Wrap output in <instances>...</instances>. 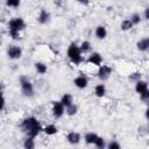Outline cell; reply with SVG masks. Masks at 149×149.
I'll return each mask as SVG.
<instances>
[{"mask_svg":"<svg viewBox=\"0 0 149 149\" xmlns=\"http://www.w3.org/2000/svg\"><path fill=\"white\" fill-rule=\"evenodd\" d=\"M136 47H137V49H139L140 51H142V52L148 51V49H149V38H148V37H144V38L140 40V41L136 43Z\"/></svg>","mask_w":149,"mask_h":149,"instance_id":"cell-15","label":"cell"},{"mask_svg":"<svg viewBox=\"0 0 149 149\" xmlns=\"http://www.w3.org/2000/svg\"><path fill=\"white\" fill-rule=\"evenodd\" d=\"M106 143H107V142H106V140H105L104 137L98 136L93 146H94L95 148H98V149H105V148H106Z\"/></svg>","mask_w":149,"mask_h":149,"instance_id":"cell-23","label":"cell"},{"mask_svg":"<svg viewBox=\"0 0 149 149\" xmlns=\"http://www.w3.org/2000/svg\"><path fill=\"white\" fill-rule=\"evenodd\" d=\"M51 112H52V116L55 119H61L65 113V107L62 105L61 101H54L52 107H51Z\"/></svg>","mask_w":149,"mask_h":149,"instance_id":"cell-6","label":"cell"},{"mask_svg":"<svg viewBox=\"0 0 149 149\" xmlns=\"http://www.w3.org/2000/svg\"><path fill=\"white\" fill-rule=\"evenodd\" d=\"M98 136H99V135H98L97 133H93V132L86 133L85 136H84L85 143H86V144H94V142H95V140H97Z\"/></svg>","mask_w":149,"mask_h":149,"instance_id":"cell-18","label":"cell"},{"mask_svg":"<svg viewBox=\"0 0 149 149\" xmlns=\"http://www.w3.org/2000/svg\"><path fill=\"white\" fill-rule=\"evenodd\" d=\"M3 91H5V86H3L2 83H0V112L6 106V100H5V97H3Z\"/></svg>","mask_w":149,"mask_h":149,"instance_id":"cell-25","label":"cell"},{"mask_svg":"<svg viewBox=\"0 0 149 149\" xmlns=\"http://www.w3.org/2000/svg\"><path fill=\"white\" fill-rule=\"evenodd\" d=\"M140 99L147 105V104L149 102V91H146V92L141 93V94H140Z\"/></svg>","mask_w":149,"mask_h":149,"instance_id":"cell-29","label":"cell"},{"mask_svg":"<svg viewBox=\"0 0 149 149\" xmlns=\"http://www.w3.org/2000/svg\"><path fill=\"white\" fill-rule=\"evenodd\" d=\"M135 91L136 93L140 95L141 93L146 92V91H149L148 90V83L146 80H142V79H139L137 81H135Z\"/></svg>","mask_w":149,"mask_h":149,"instance_id":"cell-12","label":"cell"},{"mask_svg":"<svg viewBox=\"0 0 149 149\" xmlns=\"http://www.w3.org/2000/svg\"><path fill=\"white\" fill-rule=\"evenodd\" d=\"M26 28V22L22 17H13L8 22V33L13 40H20V33Z\"/></svg>","mask_w":149,"mask_h":149,"instance_id":"cell-2","label":"cell"},{"mask_svg":"<svg viewBox=\"0 0 149 149\" xmlns=\"http://www.w3.org/2000/svg\"><path fill=\"white\" fill-rule=\"evenodd\" d=\"M106 94V86L105 84H98L94 87V95L98 98H102Z\"/></svg>","mask_w":149,"mask_h":149,"instance_id":"cell-16","label":"cell"},{"mask_svg":"<svg viewBox=\"0 0 149 149\" xmlns=\"http://www.w3.org/2000/svg\"><path fill=\"white\" fill-rule=\"evenodd\" d=\"M7 56L10 59H20L22 57V49L19 45H16V44L8 45V48H7Z\"/></svg>","mask_w":149,"mask_h":149,"instance_id":"cell-5","label":"cell"},{"mask_svg":"<svg viewBox=\"0 0 149 149\" xmlns=\"http://www.w3.org/2000/svg\"><path fill=\"white\" fill-rule=\"evenodd\" d=\"M129 79L133 80V81H137L139 79H141V73H139V72H134V73H132V74L129 76Z\"/></svg>","mask_w":149,"mask_h":149,"instance_id":"cell-30","label":"cell"},{"mask_svg":"<svg viewBox=\"0 0 149 149\" xmlns=\"http://www.w3.org/2000/svg\"><path fill=\"white\" fill-rule=\"evenodd\" d=\"M148 9L149 8H146L144 9V20H148L149 19V16H148Z\"/></svg>","mask_w":149,"mask_h":149,"instance_id":"cell-32","label":"cell"},{"mask_svg":"<svg viewBox=\"0 0 149 149\" xmlns=\"http://www.w3.org/2000/svg\"><path fill=\"white\" fill-rule=\"evenodd\" d=\"M121 30H123V31H128V30H130L133 27H134V24L132 23V21L129 20V19H125L122 22H121Z\"/></svg>","mask_w":149,"mask_h":149,"instance_id":"cell-22","label":"cell"},{"mask_svg":"<svg viewBox=\"0 0 149 149\" xmlns=\"http://www.w3.org/2000/svg\"><path fill=\"white\" fill-rule=\"evenodd\" d=\"M112 68L109 65H100L98 69V78L102 81L107 80L109 78V76L112 74Z\"/></svg>","mask_w":149,"mask_h":149,"instance_id":"cell-7","label":"cell"},{"mask_svg":"<svg viewBox=\"0 0 149 149\" xmlns=\"http://www.w3.org/2000/svg\"><path fill=\"white\" fill-rule=\"evenodd\" d=\"M73 84H74V86L78 87L79 90H84V88H86L87 85H88V79H87V77H85L84 74H80V76H78V77H76V78L73 79Z\"/></svg>","mask_w":149,"mask_h":149,"instance_id":"cell-8","label":"cell"},{"mask_svg":"<svg viewBox=\"0 0 149 149\" xmlns=\"http://www.w3.org/2000/svg\"><path fill=\"white\" fill-rule=\"evenodd\" d=\"M59 101L62 102V105H63L64 107H68V106H70L71 104H73V97H72L70 93H64V94L62 95V98H61Z\"/></svg>","mask_w":149,"mask_h":149,"instance_id":"cell-17","label":"cell"},{"mask_svg":"<svg viewBox=\"0 0 149 149\" xmlns=\"http://www.w3.org/2000/svg\"><path fill=\"white\" fill-rule=\"evenodd\" d=\"M23 148H26V149H34L35 148V140H34V137H29V136H27L24 140H23Z\"/></svg>","mask_w":149,"mask_h":149,"instance_id":"cell-19","label":"cell"},{"mask_svg":"<svg viewBox=\"0 0 149 149\" xmlns=\"http://www.w3.org/2000/svg\"><path fill=\"white\" fill-rule=\"evenodd\" d=\"M37 21H38V23H41V24L48 23V22L50 21V13H49L47 9L42 8V9L40 10L38 15H37Z\"/></svg>","mask_w":149,"mask_h":149,"instance_id":"cell-11","label":"cell"},{"mask_svg":"<svg viewBox=\"0 0 149 149\" xmlns=\"http://www.w3.org/2000/svg\"><path fill=\"white\" fill-rule=\"evenodd\" d=\"M77 112H78V106H77L76 104H71L70 106L65 107V114H66V115H69V116L74 115Z\"/></svg>","mask_w":149,"mask_h":149,"instance_id":"cell-21","label":"cell"},{"mask_svg":"<svg viewBox=\"0 0 149 149\" xmlns=\"http://www.w3.org/2000/svg\"><path fill=\"white\" fill-rule=\"evenodd\" d=\"M106 148H107V149H120L121 146H120V143H119L118 141L112 140V141H109L108 143H106Z\"/></svg>","mask_w":149,"mask_h":149,"instance_id":"cell-26","label":"cell"},{"mask_svg":"<svg viewBox=\"0 0 149 149\" xmlns=\"http://www.w3.org/2000/svg\"><path fill=\"white\" fill-rule=\"evenodd\" d=\"M80 140H81V135L78 133V132H70V133H68V135H66V141L70 143V144H72V146H76V144H78L79 142H80Z\"/></svg>","mask_w":149,"mask_h":149,"instance_id":"cell-9","label":"cell"},{"mask_svg":"<svg viewBox=\"0 0 149 149\" xmlns=\"http://www.w3.org/2000/svg\"><path fill=\"white\" fill-rule=\"evenodd\" d=\"M20 88H21V92L24 97H33L34 95V85L33 83L24 76L20 77Z\"/></svg>","mask_w":149,"mask_h":149,"instance_id":"cell-4","label":"cell"},{"mask_svg":"<svg viewBox=\"0 0 149 149\" xmlns=\"http://www.w3.org/2000/svg\"><path fill=\"white\" fill-rule=\"evenodd\" d=\"M6 5L12 8H17L21 5V0H6Z\"/></svg>","mask_w":149,"mask_h":149,"instance_id":"cell-28","label":"cell"},{"mask_svg":"<svg viewBox=\"0 0 149 149\" xmlns=\"http://www.w3.org/2000/svg\"><path fill=\"white\" fill-rule=\"evenodd\" d=\"M21 129L23 133L29 137H36L42 132V126L40 121L34 116H28L22 120L21 122Z\"/></svg>","mask_w":149,"mask_h":149,"instance_id":"cell-1","label":"cell"},{"mask_svg":"<svg viewBox=\"0 0 149 149\" xmlns=\"http://www.w3.org/2000/svg\"><path fill=\"white\" fill-rule=\"evenodd\" d=\"M68 57L71 61V63L78 65L83 62V54L79 49V45L76 43H71L68 47Z\"/></svg>","mask_w":149,"mask_h":149,"instance_id":"cell-3","label":"cell"},{"mask_svg":"<svg viewBox=\"0 0 149 149\" xmlns=\"http://www.w3.org/2000/svg\"><path fill=\"white\" fill-rule=\"evenodd\" d=\"M79 3H81V5H85V6H87L88 3H90V0H77Z\"/></svg>","mask_w":149,"mask_h":149,"instance_id":"cell-31","label":"cell"},{"mask_svg":"<svg viewBox=\"0 0 149 149\" xmlns=\"http://www.w3.org/2000/svg\"><path fill=\"white\" fill-rule=\"evenodd\" d=\"M35 70H36L40 74H44V73H47V71H48V66H47L44 63H42V62H36V63H35Z\"/></svg>","mask_w":149,"mask_h":149,"instance_id":"cell-20","label":"cell"},{"mask_svg":"<svg viewBox=\"0 0 149 149\" xmlns=\"http://www.w3.org/2000/svg\"><path fill=\"white\" fill-rule=\"evenodd\" d=\"M42 132H43L45 135H48V136H52V135L57 134L58 128H57L56 125H54V123H49V125H47L45 127L42 128Z\"/></svg>","mask_w":149,"mask_h":149,"instance_id":"cell-13","label":"cell"},{"mask_svg":"<svg viewBox=\"0 0 149 149\" xmlns=\"http://www.w3.org/2000/svg\"><path fill=\"white\" fill-rule=\"evenodd\" d=\"M94 35L99 40L106 38V36H107V29H106V27L105 26H98L95 28V30H94Z\"/></svg>","mask_w":149,"mask_h":149,"instance_id":"cell-14","label":"cell"},{"mask_svg":"<svg viewBox=\"0 0 149 149\" xmlns=\"http://www.w3.org/2000/svg\"><path fill=\"white\" fill-rule=\"evenodd\" d=\"M141 19H142V17H141V15H140V14H137V13H134V14L129 17V20L132 21V23H133L134 26L139 24V23L141 22Z\"/></svg>","mask_w":149,"mask_h":149,"instance_id":"cell-27","label":"cell"},{"mask_svg":"<svg viewBox=\"0 0 149 149\" xmlns=\"http://www.w3.org/2000/svg\"><path fill=\"white\" fill-rule=\"evenodd\" d=\"M79 49H80L81 54H87L91 51V43L88 41H83L79 45Z\"/></svg>","mask_w":149,"mask_h":149,"instance_id":"cell-24","label":"cell"},{"mask_svg":"<svg viewBox=\"0 0 149 149\" xmlns=\"http://www.w3.org/2000/svg\"><path fill=\"white\" fill-rule=\"evenodd\" d=\"M87 62L90 64H93L95 66H100L102 64V56L99 54V52H92L88 58H87Z\"/></svg>","mask_w":149,"mask_h":149,"instance_id":"cell-10","label":"cell"}]
</instances>
